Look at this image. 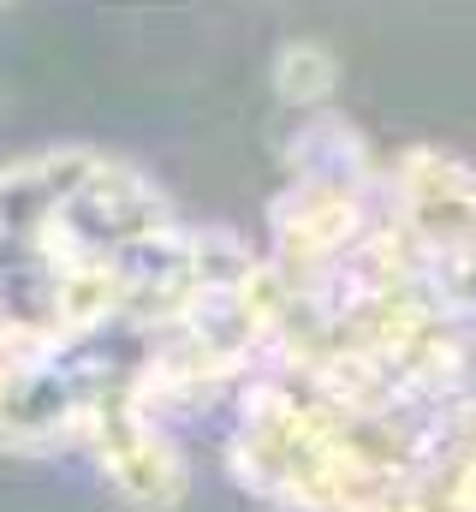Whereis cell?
<instances>
[{"instance_id":"6da1fadb","label":"cell","mask_w":476,"mask_h":512,"mask_svg":"<svg viewBox=\"0 0 476 512\" xmlns=\"http://www.w3.org/2000/svg\"><path fill=\"white\" fill-rule=\"evenodd\" d=\"M102 477L114 483V495L137 512H173L191 495V465L179 453V441L167 435L161 417L143 411L137 382L102 387L90 399V417H84V441H78Z\"/></svg>"},{"instance_id":"7a4b0ae2","label":"cell","mask_w":476,"mask_h":512,"mask_svg":"<svg viewBox=\"0 0 476 512\" xmlns=\"http://www.w3.org/2000/svg\"><path fill=\"white\" fill-rule=\"evenodd\" d=\"M96 393L102 387L84 376L78 352L42 358V364L0 358V453L36 459L54 447H78Z\"/></svg>"},{"instance_id":"3957f363","label":"cell","mask_w":476,"mask_h":512,"mask_svg":"<svg viewBox=\"0 0 476 512\" xmlns=\"http://www.w3.org/2000/svg\"><path fill=\"white\" fill-rule=\"evenodd\" d=\"M66 227L96 256H125L143 239H161L167 227H179V209L155 173H143L137 161L102 155L90 179L78 185V197L66 203Z\"/></svg>"},{"instance_id":"277c9868","label":"cell","mask_w":476,"mask_h":512,"mask_svg":"<svg viewBox=\"0 0 476 512\" xmlns=\"http://www.w3.org/2000/svg\"><path fill=\"white\" fill-rule=\"evenodd\" d=\"M286 167H292V179H352V185L387 173V161H375L363 131H352L334 108L316 120H298L292 143H286Z\"/></svg>"},{"instance_id":"5b68a950","label":"cell","mask_w":476,"mask_h":512,"mask_svg":"<svg viewBox=\"0 0 476 512\" xmlns=\"http://www.w3.org/2000/svg\"><path fill=\"white\" fill-rule=\"evenodd\" d=\"M268 78H274L280 108H292V114H304V120L328 114L334 96H340V60H334V48L316 42V36H286V42L274 48V72H268Z\"/></svg>"}]
</instances>
